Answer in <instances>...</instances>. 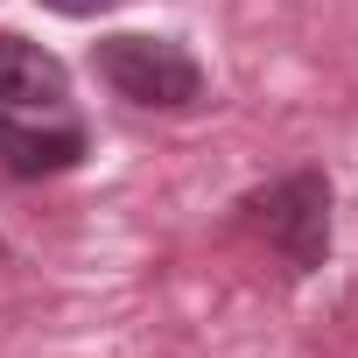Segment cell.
<instances>
[{"label": "cell", "instance_id": "2", "mask_svg": "<svg viewBox=\"0 0 358 358\" xmlns=\"http://www.w3.org/2000/svg\"><path fill=\"white\" fill-rule=\"evenodd\" d=\"M239 218H246V232H260L288 260V274H316L330 260V183L316 169H295L281 183L253 190L239 204Z\"/></svg>", "mask_w": 358, "mask_h": 358}, {"label": "cell", "instance_id": "1", "mask_svg": "<svg viewBox=\"0 0 358 358\" xmlns=\"http://www.w3.org/2000/svg\"><path fill=\"white\" fill-rule=\"evenodd\" d=\"M92 71L127 106H148V113H183L204 99L197 57L169 36H106V43H92Z\"/></svg>", "mask_w": 358, "mask_h": 358}, {"label": "cell", "instance_id": "5", "mask_svg": "<svg viewBox=\"0 0 358 358\" xmlns=\"http://www.w3.org/2000/svg\"><path fill=\"white\" fill-rule=\"evenodd\" d=\"M43 8H57V15H106L113 0H43Z\"/></svg>", "mask_w": 358, "mask_h": 358}, {"label": "cell", "instance_id": "4", "mask_svg": "<svg viewBox=\"0 0 358 358\" xmlns=\"http://www.w3.org/2000/svg\"><path fill=\"white\" fill-rule=\"evenodd\" d=\"M71 99V71L29 43V36H0V113H57Z\"/></svg>", "mask_w": 358, "mask_h": 358}, {"label": "cell", "instance_id": "3", "mask_svg": "<svg viewBox=\"0 0 358 358\" xmlns=\"http://www.w3.org/2000/svg\"><path fill=\"white\" fill-rule=\"evenodd\" d=\"M85 162V127L78 120H43V113H0V169L8 176H64Z\"/></svg>", "mask_w": 358, "mask_h": 358}]
</instances>
